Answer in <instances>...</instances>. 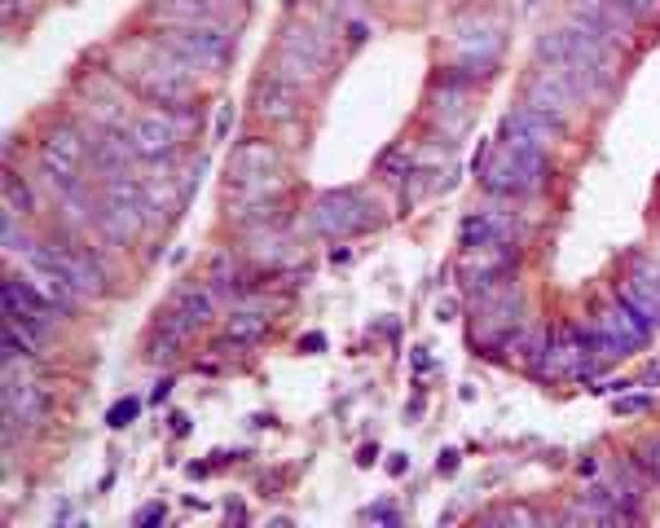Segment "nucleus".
<instances>
[{
  "label": "nucleus",
  "instance_id": "nucleus-12",
  "mask_svg": "<svg viewBox=\"0 0 660 528\" xmlns=\"http://www.w3.org/2000/svg\"><path fill=\"white\" fill-rule=\"evenodd\" d=\"M252 111H256L260 120H273V124L295 120V115H300V106H295V84H286L278 71L265 75V79L252 88Z\"/></svg>",
  "mask_w": 660,
  "mask_h": 528
},
{
  "label": "nucleus",
  "instance_id": "nucleus-4",
  "mask_svg": "<svg viewBox=\"0 0 660 528\" xmlns=\"http://www.w3.org/2000/svg\"><path fill=\"white\" fill-rule=\"evenodd\" d=\"M476 172H480V185L489 198H502V202H520V198H533L537 189H546V181L537 172H528L511 150L502 146H485L476 155Z\"/></svg>",
  "mask_w": 660,
  "mask_h": 528
},
{
  "label": "nucleus",
  "instance_id": "nucleus-17",
  "mask_svg": "<svg viewBox=\"0 0 660 528\" xmlns=\"http://www.w3.org/2000/svg\"><path fill=\"white\" fill-rule=\"evenodd\" d=\"M265 331H269V317H260V312H247V308H239L230 322H225V340L230 344H239V348H252L256 340H265Z\"/></svg>",
  "mask_w": 660,
  "mask_h": 528
},
{
  "label": "nucleus",
  "instance_id": "nucleus-16",
  "mask_svg": "<svg viewBox=\"0 0 660 528\" xmlns=\"http://www.w3.org/2000/svg\"><path fill=\"white\" fill-rule=\"evenodd\" d=\"M172 308H176L181 317H190V322L203 331L211 317H216V291H211V286H190V291H181V295L172 299Z\"/></svg>",
  "mask_w": 660,
  "mask_h": 528
},
{
  "label": "nucleus",
  "instance_id": "nucleus-15",
  "mask_svg": "<svg viewBox=\"0 0 660 528\" xmlns=\"http://www.w3.org/2000/svg\"><path fill=\"white\" fill-rule=\"evenodd\" d=\"M207 286L216 291V295H239V291H252L256 282H247V273H243V265H239V251H216L211 256V265H207Z\"/></svg>",
  "mask_w": 660,
  "mask_h": 528
},
{
  "label": "nucleus",
  "instance_id": "nucleus-25",
  "mask_svg": "<svg viewBox=\"0 0 660 528\" xmlns=\"http://www.w3.org/2000/svg\"><path fill=\"white\" fill-rule=\"evenodd\" d=\"M176 348H181L176 340H168V335L150 331V344H146V361H155V366H159V361H172V357H176Z\"/></svg>",
  "mask_w": 660,
  "mask_h": 528
},
{
  "label": "nucleus",
  "instance_id": "nucleus-22",
  "mask_svg": "<svg viewBox=\"0 0 660 528\" xmlns=\"http://www.w3.org/2000/svg\"><path fill=\"white\" fill-rule=\"evenodd\" d=\"M634 467L643 471V480H647L651 489H660V437H656V441H643V445L634 450Z\"/></svg>",
  "mask_w": 660,
  "mask_h": 528
},
{
  "label": "nucleus",
  "instance_id": "nucleus-1",
  "mask_svg": "<svg viewBox=\"0 0 660 528\" xmlns=\"http://www.w3.org/2000/svg\"><path fill=\"white\" fill-rule=\"evenodd\" d=\"M308 221L326 238H353V234L375 230L383 221V211L362 189H330V194L317 198V207L308 211Z\"/></svg>",
  "mask_w": 660,
  "mask_h": 528
},
{
  "label": "nucleus",
  "instance_id": "nucleus-28",
  "mask_svg": "<svg viewBox=\"0 0 660 528\" xmlns=\"http://www.w3.org/2000/svg\"><path fill=\"white\" fill-rule=\"evenodd\" d=\"M163 515H168V511H163V506H146V511H142V515H137V524H159V519H163Z\"/></svg>",
  "mask_w": 660,
  "mask_h": 528
},
{
  "label": "nucleus",
  "instance_id": "nucleus-5",
  "mask_svg": "<svg viewBox=\"0 0 660 528\" xmlns=\"http://www.w3.org/2000/svg\"><path fill=\"white\" fill-rule=\"evenodd\" d=\"M159 45L172 49L194 71H220L230 62V36H225V27H216V23H207V27H168L159 36Z\"/></svg>",
  "mask_w": 660,
  "mask_h": 528
},
{
  "label": "nucleus",
  "instance_id": "nucleus-31",
  "mask_svg": "<svg viewBox=\"0 0 660 528\" xmlns=\"http://www.w3.org/2000/svg\"><path fill=\"white\" fill-rule=\"evenodd\" d=\"M454 467H459V454L445 450V454H440V471H454Z\"/></svg>",
  "mask_w": 660,
  "mask_h": 528
},
{
  "label": "nucleus",
  "instance_id": "nucleus-33",
  "mask_svg": "<svg viewBox=\"0 0 660 528\" xmlns=\"http://www.w3.org/2000/svg\"><path fill=\"white\" fill-rule=\"evenodd\" d=\"M405 467H410V463H405V454H392V463H388V471H392V476H401Z\"/></svg>",
  "mask_w": 660,
  "mask_h": 528
},
{
  "label": "nucleus",
  "instance_id": "nucleus-13",
  "mask_svg": "<svg viewBox=\"0 0 660 528\" xmlns=\"http://www.w3.org/2000/svg\"><path fill=\"white\" fill-rule=\"evenodd\" d=\"M265 172H282V150L269 137H247L239 142L234 159H230V176L247 181V176H265Z\"/></svg>",
  "mask_w": 660,
  "mask_h": 528
},
{
  "label": "nucleus",
  "instance_id": "nucleus-21",
  "mask_svg": "<svg viewBox=\"0 0 660 528\" xmlns=\"http://www.w3.org/2000/svg\"><path fill=\"white\" fill-rule=\"evenodd\" d=\"M19 221H23V217L5 211V217H0V238H5V251H10V256H32V251H36V243L19 230Z\"/></svg>",
  "mask_w": 660,
  "mask_h": 528
},
{
  "label": "nucleus",
  "instance_id": "nucleus-23",
  "mask_svg": "<svg viewBox=\"0 0 660 528\" xmlns=\"http://www.w3.org/2000/svg\"><path fill=\"white\" fill-rule=\"evenodd\" d=\"M247 256H252L256 265H282V260H286V238H260Z\"/></svg>",
  "mask_w": 660,
  "mask_h": 528
},
{
  "label": "nucleus",
  "instance_id": "nucleus-24",
  "mask_svg": "<svg viewBox=\"0 0 660 528\" xmlns=\"http://www.w3.org/2000/svg\"><path fill=\"white\" fill-rule=\"evenodd\" d=\"M142 414V401L137 396H124V401H115V405H110V414H106V422H110V428H129V422Z\"/></svg>",
  "mask_w": 660,
  "mask_h": 528
},
{
  "label": "nucleus",
  "instance_id": "nucleus-14",
  "mask_svg": "<svg viewBox=\"0 0 660 528\" xmlns=\"http://www.w3.org/2000/svg\"><path fill=\"white\" fill-rule=\"evenodd\" d=\"M155 14L168 27H207V23H216L211 0H155Z\"/></svg>",
  "mask_w": 660,
  "mask_h": 528
},
{
  "label": "nucleus",
  "instance_id": "nucleus-26",
  "mask_svg": "<svg viewBox=\"0 0 660 528\" xmlns=\"http://www.w3.org/2000/svg\"><path fill=\"white\" fill-rule=\"evenodd\" d=\"M230 124H234V106L225 101V106H220V115H216V142L230 137Z\"/></svg>",
  "mask_w": 660,
  "mask_h": 528
},
{
  "label": "nucleus",
  "instance_id": "nucleus-19",
  "mask_svg": "<svg viewBox=\"0 0 660 528\" xmlns=\"http://www.w3.org/2000/svg\"><path fill=\"white\" fill-rule=\"evenodd\" d=\"M5 211H14V217H32L36 211V189L19 172L5 176Z\"/></svg>",
  "mask_w": 660,
  "mask_h": 528
},
{
  "label": "nucleus",
  "instance_id": "nucleus-8",
  "mask_svg": "<svg viewBox=\"0 0 660 528\" xmlns=\"http://www.w3.org/2000/svg\"><path fill=\"white\" fill-rule=\"evenodd\" d=\"M124 133H129L137 159H146V163L172 155V146L181 142V128H176V120H172L168 111H159V115H155V111H150V115H137V120H129Z\"/></svg>",
  "mask_w": 660,
  "mask_h": 528
},
{
  "label": "nucleus",
  "instance_id": "nucleus-10",
  "mask_svg": "<svg viewBox=\"0 0 660 528\" xmlns=\"http://www.w3.org/2000/svg\"><path fill=\"white\" fill-rule=\"evenodd\" d=\"M88 155V142L80 128H53L45 142H40V168L49 181H66L80 172V159Z\"/></svg>",
  "mask_w": 660,
  "mask_h": 528
},
{
  "label": "nucleus",
  "instance_id": "nucleus-2",
  "mask_svg": "<svg viewBox=\"0 0 660 528\" xmlns=\"http://www.w3.org/2000/svg\"><path fill=\"white\" fill-rule=\"evenodd\" d=\"M27 265L62 273V278L84 295V299H88V295H106V291H110V273H106V265H101L88 247H75V243H62V238H53V243H36V251L27 256Z\"/></svg>",
  "mask_w": 660,
  "mask_h": 528
},
{
  "label": "nucleus",
  "instance_id": "nucleus-6",
  "mask_svg": "<svg viewBox=\"0 0 660 528\" xmlns=\"http://www.w3.org/2000/svg\"><path fill=\"white\" fill-rule=\"evenodd\" d=\"M459 247L463 251H502L515 247V221L506 211L489 207V211H467L459 225Z\"/></svg>",
  "mask_w": 660,
  "mask_h": 528
},
{
  "label": "nucleus",
  "instance_id": "nucleus-3",
  "mask_svg": "<svg viewBox=\"0 0 660 528\" xmlns=\"http://www.w3.org/2000/svg\"><path fill=\"white\" fill-rule=\"evenodd\" d=\"M582 101H586V97L564 79V71H560V66H546V62H541V71L528 75V84H524V106H533L541 120H550V124L564 128V133L573 128Z\"/></svg>",
  "mask_w": 660,
  "mask_h": 528
},
{
  "label": "nucleus",
  "instance_id": "nucleus-7",
  "mask_svg": "<svg viewBox=\"0 0 660 528\" xmlns=\"http://www.w3.org/2000/svg\"><path fill=\"white\" fill-rule=\"evenodd\" d=\"M573 19H582L612 49H625L634 40V32H638V19H630L616 0H573Z\"/></svg>",
  "mask_w": 660,
  "mask_h": 528
},
{
  "label": "nucleus",
  "instance_id": "nucleus-20",
  "mask_svg": "<svg viewBox=\"0 0 660 528\" xmlns=\"http://www.w3.org/2000/svg\"><path fill=\"white\" fill-rule=\"evenodd\" d=\"M40 357V344L27 335V331H19L14 322H5V361H19V366H32Z\"/></svg>",
  "mask_w": 660,
  "mask_h": 528
},
{
  "label": "nucleus",
  "instance_id": "nucleus-32",
  "mask_svg": "<svg viewBox=\"0 0 660 528\" xmlns=\"http://www.w3.org/2000/svg\"><path fill=\"white\" fill-rule=\"evenodd\" d=\"M349 40L362 45V40H366V23H353V27H349Z\"/></svg>",
  "mask_w": 660,
  "mask_h": 528
},
{
  "label": "nucleus",
  "instance_id": "nucleus-9",
  "mask_svg": "<svg viewBox=\"0 0 660 528\" xmlns=\"http://www.w3.org/2000/svg\"><path fill=\"white\" fill-rule=\"evenodd\" d=\"M5 409L23 422V428H36V422L49 418V392H45L32 374L19 379V366H14V361H5Z\"/></svg>",
  "mask_w": 660,
  "mask_h": 528
},
{
  "label": "nucleus",
  "instance_id": "nucleus-29",
  "mask_svg": "<svg viewBox=\"0 0 660 528\" xmlns=\"http://www.w3.org/2000/svg\"><path fill=\"white\" fill-rule=\"evenodd\" d=\"M366 515H370V519H383V524H396V519H401V515H396V511H388V506H383V511L375 506V511H366Z\"/></svg>",
  "mask_w": 660,
  "mask_h": 528
},
{
  "label": "nucleus",
  "instance_id": "nucleus-34",
  "mask_svg": "<svg viewBox=\"0 0 660 528\" xmlns=\"http://www.w3.org/2000/svg\"><path fill=\"white\" fill-rule=\"evenodd\" d=\"M308 348L317 353V348H326V340H321V335H304V353H308Z\"/></svg>",
  "mask_w": 660,
  "mask_h": 528
},
{
  "label": "nucleus",
  "instance_id": "nucleus-27",
  "mask_svg": "<svg viewBox=\"0 0 660 528\" xmlns=\"http://www.w3.org/2000/svg\"><path fill=\"white\" fill-rule=\"evenodd\" d=\"M647 405H651V396H630V401H621L616 409H621V414H643Z\"/></svg>",
  "mask_w": 660,
  "mask_h": 528
},
{
  "label": "nucleus",
  "instance_id": "nucleus-11",
  "mask_svg": "<svg viewBox=\"0 0 660 528\" xmlns=\"http://www.w3.org/2000/svg\"><path fill=\"white\" fill-rule=\"evenodd\" d=\"M88 159H93V168H97L101 176H120V172H133L137 150H133L129 133H106V128H97V133H88Z\"/></svg>",
  "mask_w": 660,
  "mask_h": 528
},
{
  "label": "nucleus",
  "instance_id": "nucleus-18",
  "mask_svg": "<svg viewBox=\"0 0 660 528\" xmlns=\"http://www.w3.org/2000/svg\"><path fill=\"white\" fill-rule=\"evenodd\" d=\"M616 304H625L634 317H643L647 327H660V304H656L651 295H643L630 278H621V282H616Z\"/></svg>",
  "mask_w": 660,
  "mask_h": 528
},
{
  "label": "nucleus",
  "instance_id": "nucleus-30",
  "mask_svg": "<svg viewBox=\"0 0 660 528\" xmlns=\"http://www.w3.org/2000/svg\"><path fill=\"white\" fill-rule=\"evenodd\" d=\"M436 312H440V322H450V317H454V312H459V304H454V299H445V304H440V308H436Z\"/></svg>",
  "mask_w": 660,
  "mask_h": 528
}]
</instances>
